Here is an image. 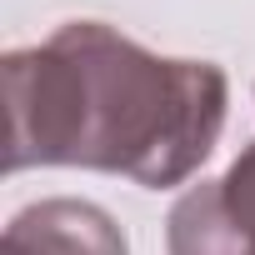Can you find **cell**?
Returning <instances> with one entry per match:
<instances>
[{"label": "cell", "instance_id": "cell-1", "mask_svg": "<svg viewBox=\"0 0 255 255\" xmlns=\"http://www.w3.org/2000/svg\"><path fill=\"white\" fill-rule=\"evenodd\" d=\"M230 80L100 20H65L45 45L5 55V170L80 165L150 190L190 180L225 130Z\"/></svg>", "mask_w": 255, "mask_h": 255}, {"label": "cell", "instance_id": "cell-2", "mask_svg": "<svg viewBox=\"0 0 255 255\" xmlns=\"http://www.w3.org/2000/svg\"><path fill=\"white\" fill-rule=\"evenodd\" d=\"M165 225L170 255H255V140L220 180L185 190Z\"/></svg>", "mask_w": 255, "mask_h": 255}, {"label": "cell", "instance_id": "cell-3", "mask_svg": "<svg viewBox=\"0 0 255 255\" xmlns=\"http://www.w3.org/2000/svg\"><path fill=\"white\" fill-rule=\"evenodd\" d=\"M0 255H130V245L110 210L60 195L25 205L5 225Z\"/></svg>", "mask_w": 255, "mask_h": 255}]
</instances>
